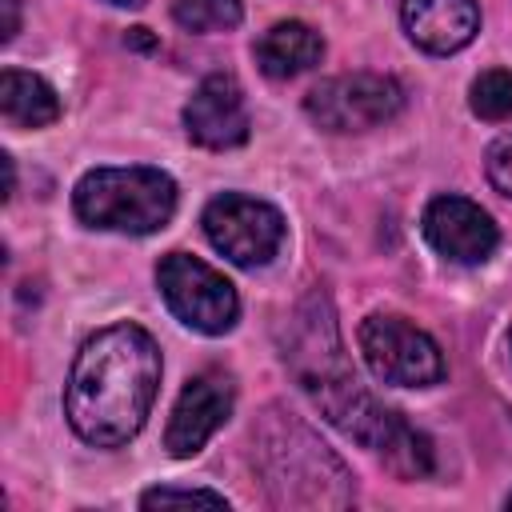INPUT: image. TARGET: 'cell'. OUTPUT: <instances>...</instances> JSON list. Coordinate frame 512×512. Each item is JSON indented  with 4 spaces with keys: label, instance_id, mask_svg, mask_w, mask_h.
Listing matches in <instances>:
<instances>
[{
    "label": "cell",
    "instance_id": "obj_1",
    "mask_svg": "<svg viewBox=\"0 0 512 512\" xmlns=\"http://www.w3.org/2000/svg\"><path fill=\"white\" fill-rule=\"evenodd\" d=\"M160 392V348L140 324H112L88 336L64 384V416L92 448L128 444Z\"/></svg>",
    "mask_w": 512,
    "mask_h": 512
},
{
    "label": "cell",
    "instance_id": "obj_2",
    "mask_svg": "<svg viewBox=\"0 0 512 512\" xmlns=\"http://www.w3.org/2000/svg\"><path fill=\"white\" fill-rule=\"evenodd\" d=\"M256 460L264 484L284 508H344L352 504V476L344 464L292 416L264 412L256 432Z\"/></svg>",
    "mask_w": 512,
    "mask_h": 512
},
{
    "label": "cell",
    "instance_id": "obj_3",
    "mask_svg": "<svg viewBox=\"0 0 512 512\" xmlns=\"http://www.w3.org/2000/svg\"><path fill=\"white\" fill-rule=\"evenodd\" d=\"M72 208L88 228L148 236L160 232L176 212V180L148 164L92 168L76 180Z\"/></svg>",
    "mask_w": 512,
    "mask_h": 512
},
{
    "label": "cell",
    "instance_id": "obj_4",
    "mask_svg": "<svg viewBox=\"0 0 512 512\" xmlns=\"http://www.w3.org/2000/svg\"><path fill=\"white\" fill-rule=\"evenodd\" d=\"M156 284L168 312L204 336H224L240 316V296L212 264L188 252H168L156 264Z\"/></svg>",
    "mask_w": 512,
    "mask_h": 512
},
{
    "label": "cell",
    "instance_id": "obj_5",
    "mask_svg": "<svg viewBox=\"0 0 512 512\" xmlns=\"http://www.w3.org/2000/svg\"><path fill=\"white\" fill-rule=\"evenodd\" d=\"M360 352L376 380L396 388H428L444 380L440 344L400 316L372 312L360 324Z\"/></svg>",
    "mask_w": 512,
    "mask_h": 512
},
{
    "label": "cell",
    "instance_id": "obj_6",
    "mask_svg": "<svg viewBox=\"0 0 512 512\" xmlns=\"http://www.w3.org/2000/svg\"><path fill=\"white\" fill-rule=\"evenodd\" d=\"M200 224H204L208 244L240 268H264L280 252L284 232H288L284 216L268 200H256L244 192H224L208 200Z\"/></svg>",
    "mask_w": 512,
    "mask_h": 512
},
{
    "label": "cell",
    "instance_id": "obj_7",
    "mask_svg": "<svg viewBox=\"0 0 512 512\" xmlns=\"http://www.w3.org/2000/svg\"><path fill=\"white\" fill-rule=\"evenodd\" d=\"M400 108H404V88L384 72L332 76L304 96V112L328 132H364L388 124Z\"/></svg>",
    "mask_w": 512,
    "mask_h": 512
},
{
    "label": "cell",
    "instance_id": "obj_8",
    "mask_svg": "<svg viewBox=\"0 0 512 512\" xmlns=\"http://www.w3.org/2000/svg\"><path fill=\"white\" fill-rule=\"evenodd\" d=\"M232 404H236V384L232 376L208 368L200 376H192L168 416V432H164V448L184 460V456H196L212 432L232 416Z\"/></svg>",
    "mask_w": 512,
    "mask_h": 512
},
{
    "label": "cell",
    "instance_id": "obj_9",
    "mask_svg": "<svg viewBox=\"0 0 512 512\" xmlns=\"http://www.w3.org/2000/svg\"><path fill=\"white\" fill-rule=\"evenodd\" d=\"M184 132H188V140H196L200 148H212V152L240 148L248 140L252 120H248V100H244V88L236 84V76L212 72L196 84V92L184 104Z\"/></svg>",
    "mask_w": 512,
    "mask_h": 512
},
{
    "label": "cell",
    "instance_id": "obj_10",
    "mask_svg": "<svg viewBox=\"0 0 512 512\" xmlns=\"http://www.w3.org/2000/svg\"><path fill=\"white\" fill-rule=\"evenodd\" d=\"M420 224H424L428 244L452 264H484L500 244L492 216L480 204H472L468 196H452V192L436 196L424 208Z\"/></svg>",
    "mask_w": 512,
    "mask_h": 512
},
{
    "label": "cell",
    "instance_id": "obj_11",
    "mask_svg": "<svg viewBox=\"0 0 512 512\" xmlns=\"http://www.w3.org/2000/svg\"><path fill=\"white\" fill-rule=\"evenodd\" d=\"M404 32L416 48L432 56H452L480 32L476 0H404L400 4Z\"/></svg>",
    "mask_w": 512,
    "mask_h": 512
},
{
    "label": "cell",
    "instance_id": "obj_12",
    "mask_svg": "<svg viewBox=\"0 0 512 512\" xmlns=\"http://www.w3.org/2000/svg\"><path fill=\"white\" fill-rule=\"evenodd\" d=\"M324 56V40L316 28H308L304 20H280L272 24L260 40H256V64L264 76L272 80H288L308 72L312 64H320Z\"/></svg>",
    "mask_w": 512,
    "mask_h": 512
},
{
    "label": "cell",
    "instance_id": "obj_13",
    "mask_svg": "<svg viewBox=\"0 0 512 512\" xmlns=\"http://www.w3.org/2000/svg\"><path fill=\"white\" fill-rule=\"evenodd\" d=\"M0 112L12 128H48L60 116V100L48 80L20 72V68H4L0 72Z\"/></svg>",
    "mask_w": 512,
    "mask_h": 512
},
{
    "label": "cell",
    "instance_id": "obj_14",
    "mask_svg": "<svg viewBox=\"0 0 512 512\" xmlns=\"http://www.w3.org/2000/svg\"><path fill=\"white\" fill-rule=\"evenodd\" d=\"M172 16L188 32H228L244 20L240 0H172Z\"/></svg>",
    "mask_w": 512,
    "mask_h": 512
},
{
    "label": "cell",
    "instance_id": "obj_15",
    "mask_svg": "<svg viewBox=\"0 0 512 512\" xmlns=\"http://www.w3.org/2000/svg\"><path fill=\"white\" fill-rule=\"evenodd\" d=\"M468 104L480 120H512V72L508 68H488L472 80V92H468Z\"/></svg>",
    "mask_w": 512,
    "mask_h": 512
},
{
    "label": "cell",
    "instance_id": "obj_16",
    "mask_svg": "<svg viewBox=\"0 0 512 512\" xmlns=\"http://www.w3.org/2000/svg\"><path fill=\"white\" fill-rule=\"evenodd\" d=\"M172 504H212V508H228L224 492L212 488H148L140 496V508H172Z\"/></svg>",
    "mask_w": 512,
    "mask_h": 512
},
{
    "label": "cell",
    "instance_id": "obj_17",
    "mask_svg": "<svg viewBox=\"0 0 512 512\" xmlns=\"http://www.w3.org/2000/svg\"><path fill=\"white\" fill-rule=\"evenodd\" d=\"M488 180H492L496 192L512 196V136H500L488 148Z\"/></svg>",
    "mask_w": 512,
    "mask_h": 512
},
{
    "label": "cell",
    "instance_id": "obj_18",
    "mask_svg": "<svg viewBox=\"0 0 512 512\" xmlns=\"http://www.w3.org/2000/svg\"><path fill=\"white\" fill-rule=\"evenodd\" d=\"M16 28H20V0H4V40H12L16 36Z\"/></svg>",
    "mask_w": 512,
    "mask_h": 512
},
{
    "label": "cell",
    "instance_id": "obj_19",
    "mask_svg": "<svg viewBox=\"0 0 512 512\" xmlns=\"http://www.w3.org/2000/svg\"><path fill=\"white\" fill-rule=\"evenodd\" d=\"M124 44H132V48H156V40L148 36V28H128V36H124Z\"/></svg>",
    "mask_w": 512,
    "mask_h": 512
},
{
    "label": "cell",
    "instance_id": "obj_20",
    "mask_svg": "<svg viewBox=\"0 0 512 512\" xmlns=\"http://www.w3.org/2000/svg\"><path fill=\"white\" fill-rule=\"evenodd\" d=\"M108 4H116V8H140L144 0H108Z\"/></svg>",
    "mask_w": 512,
    "mask_h": 512
},
{
    "label": "cell",
    "instance_id": "obj_21",
    "mask_svg": "<svg viewBox=\"0 0 512 512\" xmlns=\"http://www.w3.org/2000/svg\"><path fill=\"white\" fill-rule=\"evenodd\" d=\"M508 508H512V496H508Z\"/></svg>",
    "mask_w": 512,
    "mask_h": 512
},
{
    "label": "cell",
    "instance_id": "obj_22",
    "mask_svg": "<svg viewBox=\"0 0 512 512\" xmlns=\"http://www.w3.org/2000/svg\"><path fill=\"white\" fill-rule=\"evenodd\" d=\"M508 344H512V336H508Z\"/></svg>",
    "mask_w": 512,
    "mask_h": 512
}]
</instances>
